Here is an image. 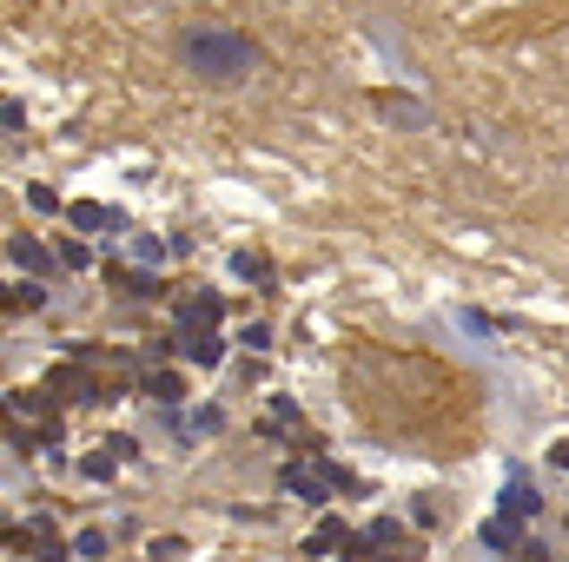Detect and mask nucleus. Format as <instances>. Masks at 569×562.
Segmentation results:
<instances>
[{"label": "nucleus", "mask_w": 569, "mask_h": 562, "mask_svg": "<svg viewBox=\"0 0 569 562\" xmlns=\"http://www.w3.org/2000/svg\"><path fill=\"white\" fill-rule=\"evenodd\" d=\"M186 66L206 87H225V80H239L252 66V40H239L232 27H199V33H186Z\"/></svg>", "instance_id": "obj_1"}, {"label": "nucleus", "mask_w": 569, "mask_h": 562, "mask_svg": "<svg viewBox=\"0 0 569 562\" xmlns=\"http://www.w3.org/2000/svg\"><path fill=\"white\" fill-rule=\"evenodd\" d=\"M219 318H225V304H219V298H206V292L179 298V337H199V331H219Z\"/></svg>", "instance_id": "obj_2"}, {"label": "nucleus", "mask_w": 569, "mask_h": 562, "mask_svg": "<svg viewBox=\"0 0 569 562\" xmlns=\"http://www.w3.org/2000/svg\"><path fill=\"white\" fill-rule=\"evenodd\" d=\"M504 509H510L516 523H523V516H537V483H530L523 470H510V483H504Z\"/></svg>", "instance_id": "obj_3"}, {"label": "nucleus", "mask_w": 569, "mask_h": 562, "mask_svg": "<svg viewBox=\"0 0 569 562\" xmlns=\"http://www.w3.org/2000/svg\"><path fill=\"white\" fill-rule=\"evenodd\" d=\"M7 259L21 265V271H47V251H40V238H13V245H7Z\"/></svg>", "instance_id": "obj_4"}, {"label": "nucleus", "mask_w": 569, "mask_h": 562, "mask_svg": "<svg viewBox=\"0 0 569 562\" xmlns=\"http://www.w3.org/2000/svg\"><path fill=\"white\" fill-rule=\"evenodd\" d=\"M186 357H192V364H219V357H225L219 331H199V337H186Z\"/></svg>", "instance_id": "obj_5"}, {"label": "nucleus", "mask_w": 569, "mask_h": 562, "mask_svg": "<svg viewBox=\"0 0 569 562\" xmlns=\"http://www.w3.org/2000/svg\"><path fill=\"white\" fill-rule=\"evenodd\" d=\"M483 542H490V549H510L516 542V516H490L483 523Z\"/></svg>", "instance_id": "obj_6"}, {"label": "nucleus", "mask_w": 569, "mask_h": 562, "mask_svg": "<svg viewBox=\"0 0 569 562\" xmlns=\"http://www.w3.org/2000/svg\"><path fill=\"white\" fill-rule=\"evenodd\" d=\"M99 226H113L106 206H73V232H99Z\"/></svg>", "instance_id": "obj_7"}, {"label": "nucleus", "mask_w": 569, "mask_h": 562, "mask_svg": "<svg viewBox=\"0 0 569 562\" xmlns=\"http://www.w3.org/2000/svg\"><path fill=\"white\" fill-rule=\"evenodd\" d=\"M40 285H13V298H7V311H40Z\"/></svg>", "instance_id": "obj_8"}, {"label": "nucleus", "mask_w": 569, "mask_h": 562, "mask_svg": "<svg viewBox=\"0 0 569 562\" xmlns=\"http://www.w3.org/2000/svg\"><path fill=\"white\" fill-rule=\"evenodd\" d=\"M146 390H153V397H179V390H186V384H179L173 370H153V378H146Z\"/></svg>", "instance_id": "obj_9"}, {"label": "nucleus", "mask_w": 569, "mask_h": 562, "mask_svg": "<svg viewBox=\"0 0 569 562\" xmlns=\"http://www.w3.org/2000/svg\"><path fill=\"white\" fill-rule=\"evenodd\" d=\"M556 464H563V470H569V444H556Z\"/></svg>", "instance_id": "obj_10"}]
</instances>
